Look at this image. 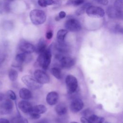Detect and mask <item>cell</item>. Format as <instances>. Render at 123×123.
Instances as JSON below:
<instances>
[{"mask_svg": "<svg viewBox=\"0 0 123 123\" xmlns=\"http://www.w3.org/2000/svg\"><path fill=\"white\" fill-rule=\"evenodd\" d=\"M29 17L31 22L34 25H40L45 22L47 16L43 11L38 9H34L30 12Z\"/></svg>", "mask_w": 123, "mask_h": 123, "instance_id": "1", "label": "cell"}, {"mask_svg": "<svg viewBox=\"0 0 123 123\" xmlns=\"http://www.w3.org/2000/svg\"><path fill=\"white\" fill-rule=\"evenodd\" d=\"M52 58L51 51L49 49H46L40 54L37 59L39 65L43 69H47L49 66Z\"/></svg>", "mask_w": 123, "mask_h": 123, "instance_id": "2", "label": "cell"}, {"mask_svg": "<svg viewBox=\"0 0 123 123\" xmlns=\"http://www.w3.org/2000/svg\"><path fill=\"white\" fill-rule=\"evenodd\" d=\"M56 58L59 60L61 67L63 68L69 69L75 63V61L74 58L67 56H63L62 54H57Z\"/></svg>", "mask_w": 123, "mask_h": 123, "instance_id": "3", "label": "cell"}, {"mask_svg": "<svg viewBox=\"0 0 123 123\" xmlns=\"http://www.w3.org/2000/svg\"><path fill=\"white\" fill-rule=\"evenodd\" d=\"M21 80L23 83L31 89L37 90L41 88L42 86L34 77L30 75H24L22 77Z\"/></svg>", "mask_w": 123, "mask_h": 123, "instance_id": "4", "label": "cell"}, {"mask_svg": "<svg viewBox=\"0 0 123 123\" xmlns=\"http://www.w3.org/2000/svg\"><path fill=\"white\" fill-rule=\"evenodd\" d=\"M65 84L68 94L74 93L78 87V81L76 78L73 75L69 74L65 78Z\"/></svg>", "mask_w": 123, "mask_h": 123, "instance_id": "5", "label": "cell"}, {"mask_svg": "<svg viewBox=\"0 0 123 123\" xmlns=\"http://www.w3.org/2000/svg\"><path fill=\"white\" fill-rule=\"evenodd\" d=\"M86 12L88 16L94 18H101L105 14V12L102 8L91 5L88 7Z\"/></svg>", "mask_w": 123, "mask_h": 123, "instance_id": "6", "label": "cell"}, {"mask_svg": "<svg viewBox=\"0 0 123 123\" xmlns=\"http://www.w3.org/2000/svg\"><path fill=\"white\" fill-rule=\"evenodd\" d=\"M64 26L66 30L71 32H77L82 28L80 23L77 19L73 18L68 19L65 22Z\"/></svg>", "mask_w": 123, "mask_h": 123, "instance_id": "7", "label": "cell"}, {"mask_svg": "<svg viewBox=\"0 0 123 123\" xmlns=\"http://www.w3.org/2000/svg\"><path fill=\"white\" fill-rule=\"evenodd\" d=\"M13 109V103L10 98H5L0 102V113L2 114L11 113Z\"/></svg>", "mask_w": 123, "mask_h": 123, "instance_id": "8", "label": "cell"}, {"mask_svg": "<svg viewBox=\"0 0 123 123\" xmlns=\"http://www.w3.org/2000/svg\"><path fill=\"white\" fill-rule=\"evenodd\" d=\"M34 78L41 84L49 83L50 81L49 75L42 70L37 69L34 72Z\"/></svg>", "mask_w": 123, "mask_h": 123, "instance_id": "9", "label": "cell"}, {"mask_svg": "<svg viewBox=\"0 0 123 123\" xmlns=\"http://www.w3.org/2000/svg\"><path fill=\"white\" fill-rule=\"evenodd\" d=\"M19 49L22 52L31 54L35 50V47L31 43L25 40H22L19 44Z\"/></svg>", "mask_w": 123, "mask_h": 123, "instance_id": "10", "label": "cell"}, {"mask_svg": "<svg viewBox=\"0 0 123 123\" xmlns=\"http://www.w3.org/2000/svg\"><path fill=\"white\" fill-rule=\"evenodd\" d=\"M80 121L82 123H103L104 118L92 114L87 117L84 116L81 117Z\"/></svg>", "mask_w": 123, "mask_h": 123, "instance_id": "11", "label": "cell"}, {"mask_svg": "<svg viewBox=\"0 0 123 123\" xmlns=\"http://www.w3.org/2000/svg\"><path fill=\"white\" fill-rule=\"evenodd\" d=\"M83 108V101L79 98L74 99L70 104V110L74 113H77L80 111Z\"/></svg>", "mask_w": 123, "mask_h": 123, "instance_id": "12", "label": "cell"}, {"mask_svg": "<svg viewBox=\"0 0 123 123\" xmlns=\"http://www.w3.org/2000/svg\"><path fill=\"white\" fill-rule=\"evenodd\" d=\"M29 54L21 52L17 54L15 57V63L13 65L16 67H21L23 63L27 62L28 60H30V57L28 55Z\"/></svg>", "mask_w": 123, "mask_h": 123, "instance_id": "13", "label": "cell"}, {"mask_svg": "<svg viewBox=\"0 0 123 123\" xmlns=\"http://www.w3.org/2000/svg\"><path fill=\"white\" fill-rule=\"evenodd\" d=\"M107 14L110 18L112 19H122L123 17V13L117 11L113 6H109L106 10Z\"/></svg>", "mask_w": 123, "mask_h": 123, "instance_id": "14", "label": "cell"}, {"mask_svg": "<svg viewBox=\"0 0 123 123\" xmlns=\"http://www.w3.org/2000/svg\"><path fill=\"white\" fill-rule=\"evenodd\" d=\"M19 109L25 113L29 114L32 109V104L28 101L25 100L20 101L18 104Z\"/></svg>", "mask_w": 123, "mask_h": 123, "instance_id": "15", "label": "cell"}, {"mask_svg": "<svg viewBox=\"0 0 123 123\" xmlns=\"http://www.w3.org/2000/svg\"><path fill=\"white\" fill-rule=\"evenodd\" d=\"M59 99V94L55 91L49 92L46 97V101L49 105H54L57 103Z\"/></svg>", "mask_w": 123, "mask_h": 123, "instance_id": "16", "label": "cell"}, {"mask_svg": "<svg viewBox=\"0 0 123 123\" xmlns=\"http://www.w3.org/2000/svg\"><path fill=\"white\" fill-rule=\"evenodd\" d=\"M55 47L56 50L61 54L66 53L69 51L68 46L65 43V41L63 42H57L55 45Z\"/></svg>", "mask_w": 123, "mask_h": 123, "instance_id": "17", "label": "cell"}, {"mask_svg": "<svg viewBox=\"0 0 123 123\" xmlns=\"http://www.w3.org/2000/svg\"><path fill=\"white\" fill-rule=\"evenodd\" d=\"M46 111L47 108L45 105L42 104H39L33 106L30 113L41 115V114L44 113Z\"/></svg>", "mask_w": 123, "mask_h": 123, "instance_id": "18", "label": "cell"}, {"mask_svg": "<svg viewBox=\"0 0 123 123\" xmlns=\"http://www.w3.org/2000/svg\"><path fill=\"white\" fill-rule=\"evenodd\" d=\"M47 49V44L45 40L41 38L39 39L37 44V45L36 47H35V51L36 52L37 54H40L45 49Z\"/></svg>", "mask_w": 123, "mask_h": 123, "instance_id": "19", "label": "cell"}, {"mask_svg": "<svg viewBox=\"0 0 123 123\" xmlns=\"http://www.w3.org/2000/svg\"><path fill=\"white\" fill-rule=\"evenodd\" d=\"M20 97L24 100H27L32 98V94L31 92L27 88H22L19 92Z\"/></svg>", "mask_w": 123, "mask_h": 123, "instance_id": "20", "label": "cell"}, {"mask_svg": "<svg viewBox=\"0 0 123 123\" xmlns=\"http://www.w3.org/2000/svg\"><path fill=\"white\" fill-rule=\"evenodd\" d=\"M55 111L57 114L60 116L65 114L67 112V107L66 105L64 103L58 104L55 107Z\"/></svg>", "mask_w": 123, "mask_h": 123, "instance_id": "21", "label": "cell"}, {"mask_svg": "<svg viewBox=\"0 0 123 123\" xmlns=\"http://www.w3.org/2000/svg\"><path fill=\"white\" fill-rule=\"evenodd\" d=\"M10 2L4 0L0 3V12L3 13L9 12L11 10Z\"/></svg>", "mask_w": 123, "mask_h": 123, "instance_id": "22", "label": "cell"}, {"mask_svg": "<svg viewBox=\"0 0 123 123\" xmlns=\"http://www.w3.org/2000/svg\"><path fill=\"white\" fill-rule=\"evenodd\" d=\"M68 31L66 29H60L57 33V42H64L65 38L67 34Z\"/></svg>", "mask_w": 123, "mask_h": 123, "instance_id": "23", "label": "cell"}, {"mask_svg": "<svg viewBox=\"0 0 123 123\" xmlns=\"http://www.w3.org/2000/svg\"><path fill=\"white\" fill-rule=\"evenodd\" d=\"M90 5H91V4L90 3L85 2L84 4L83 3L81 7H80L76 10L75 12V14L76 15H80L84 14L86 12V9Z\"/></svg>", "mask_w": 123, "mask_h": 123, "instance_id": "24", "label": "cell"}, {"mask_svg": "<svg viewBox=\"0 0 123 123\" xmlns=\"http://www.w3.org/2000/svg\"><path fill=\"white\" fill-rule=\"evenodd\" d=\"M50 72L51 74L57 79H61L62 78V73L61 70L56 67H52L51 70Z\"/></svg>", "mask_w": 123, "mask_h": 123, "instance_id": "25", "label": "cell"}, {"mask_svg": "<svg viewBox=\"0 0 123 123\" xmlns=\"http://www.w3.org/2000/svg\"><path fill=\"white\" fill-rule=\"evenodd\" d=\"M86 0H68L66 5L70 6H78L85 3Z\"/></svg>", "mask_w": 123, "mask_h": 123, "instance_id": "26", "label": "cell"}, {"mask_svg": "<svg viewBox=\"0 0 123 123\" xmlns=\"http://www.w3.org/2000/svg\"><path fill=\"white\" fill-rule=\"evenodd\" d=\"M10 80L12 81H15L18 77V72L14 69H11L8 73Z\"/></svg>", "mask_w": 123, "mask_h": 123, "instance_id": "27", "label": "cell"}, {"mask_svg": "<svg viewBox=\"0 0 123 123\" xmlns=\"http://www.w3.org/2000/svg\"><path fill=\"white\" fill-rule=\"evenodd\" d=\"M113 7L118 12L123 13V0H116L114 2Z\"/></svg>", "mask_w": 123, "mask_h": 123, "instance_id": "28", "label": "cell"}, {"mask_svg": "<svg viewBox=\"0 0 123 123\" xmlns=\"http://www.w3.org/2000/svg\"><path fill=\"white\" fill-rule=\"evenodd\" d=\"M47 6H60L62 2L60 0H46Z\"/></svg>", "mask_w": 123, "mask_h": 123, "instance_id": "29", "label": "cell"}, {"mask_svg": "<svg viewBox=\"0 0 123 123\" xmlns=\"http://www.w3.org/2000/svg\"><path fill=\"white\" fill-rule=\"evenodd\" d=\"M15 122L16 123H29L28 120L26 118L21 116H18L15 119Z\"/></svg>", "mask_w": 123, "mask_h": 123, "instance_id": "30", "label": "cell"}, {"mask_svg": "<svg viewBox=\"0 0 123 123\" xmlns=\"http://www.w3.org/2000/svg\"><path fill=\"white\" fill-rule=\"evenodd\" d=\"M7 95L8 96V98L11 100H14L16 98V96L15 93L12 90H9L7 92Z\"/></svg>", "mask_w": 123, "mask_h": 123, "instance_id": "31", "label": "cell"}, {"mask_svg": "<svg viewBox=\"0 0 123 123\" xmlns=\"http://www.w3.org/2000/svg\"><path fill=\"white\" fill-rule=\"evenodd\" d=\"M93 1L95 3L100 4L103 6L107 5L109 3L108 0H93Z\"/></svg>", "mask_w": 123, "mask_h": 123, "instance_id": "32", "label": "cell"}, {"mask_svg": "<svg viewBox=\"0 0 123 123\" xmlns=\"http://www.w3.org/2000/svg\"><path fill=\"white\" fill-rule=\"evenodd\" d=\"M113 31L115 32L118 33H122L123 32V28L122 26L120 24H117L115 25Z\"/></svg>", "mask_w": 123, "mask_h": 123, "instance_id": "33", "label": "cell"}, {"mask_svg": "<svg viewBox=\"0 0 123 123\" xmlns=\"http://www.w3.org/2000/svg\"><path fill=\"white\" fill-rule=\"evenodd\" d=\"M37 3L41 7H47L46 0H38Z\"/></svg>", "mask_w": 123, "mask_h": 123, "instance_id": "34", "label": "cell"}, {"mask_svg": "<svg viewBox=\"0 0 123 123\" xmlns=\"http://www.w3.org/2000/svg\"><path fill=\"white\" fill-rule=\"evenodd\" d=\"M29 115H30V117H31V118L32 119H38L41 117V115L33 113H29Z\"/></svg>", "mask_w": 123, "mask_h": 123, "instance_id": "35", "label": "cell"}, {"mask_svg": "<svg viewBox=\"0 0 123 123\" xmlns=\"http://www.w3.org/2000/svg\"><path fill=\"white\" fill-rule=\"evenodd\" d=\"M92 114V113L91 111H90V110H89V109H86L83 112V115H84V117H88Z\"/></svg>", "mask_w": 123, "mask_h": 123, "instance_id": "36", "label": "cell"}, {"mask_svg": "<svg viewBox=\"0 0 123 123\" xmlns=\"http://www.w3.org/2000/svg\"><path fill=\"white\" fill-rule=\"evenodd\" d=\"M52 36H53V33L51 30L48 31L46 34V37L47 39H49V40L51 39V38L52 37Z\"/></svg>", "mask_w": 123, "mask_h": 123, "instance_id": "37", "label": "cell"}, {"mask_svg": "<svg viewBox=\"0 0 123 123\" xmlns=\"http://www.w3.org/2000/svg\"><path fill=\"white\" fill-rule=\"evenodd\" d=\"M66 12L64 11H61L59 13V14H58V17H59V18L60 19H63L66 16Z\"/></svg>", "mask_w": 123, "mask_h": 123, "instance_id": "38", "label": "cell"}, {"mask_svg": "<svg viewBox=\"0 0 123 123\" xmlns=\"http://www.w3.org/2000/svg\"><path fill=\"white\" fill-rule=\"evenodd\" d=\"M49 123V121L48 119L44 118L38 121L36 123Z\"/></svg>", "mask_w": 123, "mask_h": 123, "instance_id": "39", "label": "cell"}, {"mask_svg": "<svg viewBox=\"0 0 123 123\" xmlns=\"http://www.w3.org/2000/svg\"><path fill=\"white\" fill-rule=\"evenodd\" d=\"M0 123H10L9 121L5 118H0Z\"/></svg>", "mask_w": 123, "mask_h": 123, "instance_id": "40", "label": "cell"}, {"mask_svg": "<svg viewBox=\"0 0 123 123\" xmlns=\"http://www.w3.org/2000/svg\"><path fill=\"white\" fill-rule=\"evenodd\" d=\"M5 95L3 94V93H0V102L2 101L3 99H4L5 98Z\"/></svg>", "mask_w": 123, "mask_h": 123, "instance_id": "41", "label": "cell"}, {"mask_svg": "<svg viewBox=\"0 0 123 123\" xmlns=\"http://www.w3.org/2000/svg\"><path fill=\"white\" fill-rule=\"evenodd\" d=\"M55 19V20H56V21H59V20H60V19L59 18V17H58V16H56Z\"/></svg>", "mask_w": 123, "mask_h": 123, "instance_id": "42", "label": "cell"}, {"mask_svg": "<svg viewBox=\"0 0 123 123\" xmlns=\"http://www.w3.org/2000/svg\"><path fill=\"white\" fill-rule=\"evenodd\" d=\"M70 123H77V122H72Z\"/></svg>", "mask_w": 123, "mask_h": 123, "instance_id": "43", "label": "cell"}, {"mask_svg": "<svg viewBox=\"0 0 123 123\" xmlns=\"http://www.w3.org/2000/svg\"><path fill=\"white\" fill-rule=\"evenodd\" d=\"M5 0L8 1H12V0Z\"/></svg>", "mask_w": 123, "mask_h": 123, "instance_id": "44", "label": "cell"}]
</instances>
